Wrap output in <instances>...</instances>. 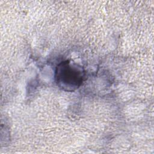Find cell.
Here are the masks:
<instances>
[{
  "label": "cell",
  "instance_id": "1",
  "mask_svg": "<svg viewBox=\"0 0 154 154\" xmlns=\"http://www.w3.org/2000/svg\"><path fill=\"white\" fill-rule=\"evenodd\" d=\"M85 76L83 68L70 61H64L57 66L55 79L58 86L66 91H74L82 84Z\"/></svg>",
  "mask_w": 154,
  "mask_h": 154
}]
</instances>
